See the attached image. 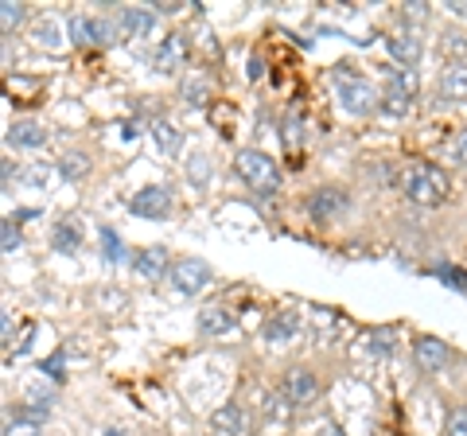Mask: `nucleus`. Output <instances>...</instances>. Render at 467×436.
<instances>
[{
	"label": "nucleus",
	"instance_id": "obj_1",
	"mask_svg": "<svg viewBox=\"0 0 467 436\" xmlns=\"http://www.w3.org/2000/svg\"><path fill=\"white\" fill-rule=\"evenodd\" d=\"M234 168H238V176L250 183L257 195H276V187H281V171H276L273 156L261 149H242L234 156Z\"/></svg>",
	"mask_w": 467,
	"mask_h": 436
},
{
	"label": "nucleus",
	"instance_id": "obj_2",
	"mask_svg": "<svg viewBox=\"0 0 467 436\" xmlns=\"http://www.w3.org/2000/svg\"><path fill=\"white\" fill-rule=\"evenodd\" d=\"M405 195L420 207H441L448 199V176L436 164H413L405 171Z\"/></svg>",
	"mask_w": 467,
	"mask_h": 436
},
{
	"label": "nucleus",
	"instance_id": "obj_3",
	"mask_svg": "<svg viewBox=\"0 0 467 436\" xmlns=\"http://www.w3.org/2000/svg\"><path fill=\"white\" fill-rule=\"evenodd\" d=\"M339 106L347 113H355V118H367V113H374L378 106H382V98H378V90L367 78H355L339 67Z\"/></svg>",
	"mask_w": 467,
	"mask_h": 436
},
{
	"label": "nucleus",
	"instance_id": "obj_4",
	"mask_svg": "<svg viewBox=\"0 0 467 436\" xmlns=\"http://www.w3.org/2000/svg\"><path fill=\"white\" fill-rule=\"evenodd\" d=\"M168 281H171V288L180 296H195V293H202V288L211 285V265L207 261H199V257H180L168 269Z\"/></svg>",
	"mask_w": 467,
	"mask_h": 436
},
{
	"label": "nucleus",
	"instance_id": "obj_5",
	"mask_svg": "<svg viewBox=\"0 0 467 436\" xmlns=\"http://www.w3.org/2000/svg\"><path fill=\"white\" fill-rule=\"evenodd\" d=\"M129 211L160 223V218H168V211H171V192H168V187H156V183L140 187V192L133 195V202H129Z\"/></svg>",
	"mask_w": 467,
	"mask_h": 436
},
{
	"label": "nucleus",
	"instance_id": "obj_6",
	"mask_svg": "<svg viewBox=\"0 0 467 436\" xmlns=\"http://www.w3.org/2000/svg\"><path fill=\"white\" fill-rule=\"evenodd\" d=\"M250 432V417H245L242 405L226 401L223 410L211 413V436H245Z\"/></svg>",
	"mask_w": 467,
	"mask_h": 436
},
{
	"label": "nucleus",
	"instance_id": "obj_7",
	"mask_svg": "<svg viewBox=\"0 0 467 436\" xmlns=\"http://www.w3.org/2000/svg\"><path fill=\"white\" fill-rule=\"evenodd\" d=\"M281 389H285V398H288L292 405H308V401H316V394H319V378H316L312 370H288L285 382H281Z\"/></svg>",
	"mask_w": 467,
	"mask_h": 436
},
{
	"label": "nucleus",
	"instance_id": "obj_8",
	"mask_svg": "<svg viewBox=\"0 0 467 436\" xmlns=\"http://www.w3.org/2000/svg\"><path fill=\"white\" fill-rule=\"evenodd\" d=\"M343 211H347V192H339V187H319V192L308 199V214L316 223H327V218L343 214Z\"/></svg>",
	"mask_w": 467,
	"mask_h": 436
},
{
	"label": "nucleus",
	"instance_id": "obj_9",
	"mask_svg": "<svg viewBox=\"0 0 467 436\" xmlns=\"http://www.w3.org/2000/svg\"><path fill=\"white\" fill-rule=\"evenodd\" d=\"M436 86H441L444 101H467V63H448Z\"/></svg>",
	"mask_w": 467,
	"mask_h": 436
},
{
	"label": "nucleus",
	"instance_id": "obj_10",
	"mask_svg": "<svg viewBox=\"0 0 467 436\" xmlns=\"http://www.w3.org/2000/svg\"><path fill=\"white\" fill-rule=\"evenodd\" d=\"M156 24V8H121L117 12V32L125 36H149Z\"/></svg>",
	"mask_w": 467,
	"mask_h": 436
},
{
	"label": "nucleus",
	"instance_id": "obj_11",
	"mask_svg": "<svg viewBox=\"0 0 467 436\" xmlns=\"http://www.w3.org/2000/svg\"><path fill=\"white\" fill-rule=\"evenodd\" d=\"M413 358H417L420 370H441L444 362H448V347L441 339H432V336H420L413 343Z\"/></svg>",
	"mask_w": 467,
	"mask_h": 436
},
{
	"label": "nucleus",
	"instance_id": "obj_12",
	"mask_svg": "<svg viewBox=\"0 0 467 436\" xmlns=\"http://www.w3.org/2000/svg\"><path fill=\"white\" fill-rule=\"evenodd\" d=\"M183 59H187V43H183V36H168L164 43L156 47V70L160 75H171L175 67H183Z\"/></svg>",
	"mask_w": 467,
	"mask_h": 436
},
{
	"label": "nucleus",
	"instance_id": "obj_13",
	"mask_svg": "<svg viewBox=\"0 0 467 436\" xmlns=\"http://www.w3.org/2000/svg\"><path fill=\"white\" fill-rule=\"evenodd\" d=\"M389 55L398 59L401 67H409L413 70L417 63H420V55H425V43H420V36H389Z\"/></svg>",
	"mask_w": 467,
	"mask_h": 436
},
{
	"label": "nucleus",
	"instance_id": "obj_14",
	"mask_svg": "<svg viewBox=\"0 0 467 436\" xmlns=\"http://www.w3.org/2000/svg\"><path fill=\"white\" fill-rule=\"evenodd\" d=\"M234 324H238V316H234L230 308H223V304L202 308V316H199V331H202V336H226V331H234Z\"/></svg>",
	"mask_w": 467,
	"mask_h": 436
},
{
	"label": "nucleus",
	"instance_id": "obj_15",
	"mask_svg": "<svg viewBox=\"0 0 467 436\" xmlns=\"http://www.w3.org/2000/svg\"><path fill=\"white\" fill-rule=\"evenodd\" d=\"M300 331V316L296 312H276L265 327H261V336H265L269 343H285V339H292Z\"/></svg>",
	"mask_w": 467,
	"mask_h": 436
},
{
	"label": "nucleus",
	"instance_id": "obj_16",
	"mask_svg": "<svg viewBox=\"0 0 467 436\" xmlns=\"http://www.w3.org/2000/svg\"><path fill=\"white\" fill-rule=\"evenodd\" d=\"M152 137H156V149L160 152L175 156V152H180V144H183V129L175 125V121H168V118H156L152 121Z\"/></svg>",
	"mask_w": 467,
	"mask_h": 436
},
{
	"label": "nucleus",
	"instance_id": "obj_17",
	"mask_svg": "<svg viewBox=\"0 0 467 436\" xmlns=\"http://www.w3.org/2000/svg\"><path fill=\"white\" fill-rule=\"evenodd\" d=\"M43 140H47V129L36 121H16L8 129V144H16V149H39Z\"/></svg>",
	"mask_w": 467,
	"mask_h": 436
},
{
	"label": "nucleus",
	"instance_id": "obj_18",
	"mask_svg": "<svg viewBox=\"0 0 467 436\" xmlns=\"http://www.w3.org/2000/svg\"><path fill=\"white\" fill-rule=\"evenodd\" d=\"M133 269L140 273V277H164V269H168V254L160 250V245H149V250H140L133 257Z\"/></svg>",
	"mask_w": 467,
	"mask_h": 436
},
{
	"label": "nucleus",
	"instance_id": "obj_19",
	"mask_svg": "<svg viewBox=\"0 0 467 436\" xmlns=\"http://www.w3.org/2000/svg\"><path fill=\"white\" fill-rule=\"evenodd\" d=\"M51 242H55V250H58V254H78V245H82V226L75 223V218H67V223H58V226H55Z\"/></svg>",
	"mask_w": 467,
	"mask_h": 436
},
{
	"label": "nucleus",
	"instance_id": "obj_20",
	"mask_svg": "<svg viewBox=\"0 0 467 436\" xmlns=\"http://www.w3.org/2000/svg\"><path fill=\"white\" fill-rule=\"evenodd\" d=\"M386 113V118H405L409 109H413V98H405L401 90H393V86H386V94H382V106H378Z\"/></svg>",
	"mask_w": 467,
	"mask_h": 436
},
{
	"label": "nucleus",
	"instance_id": "obj_21",
	"mask_svg": "<svg viewBox=\"0 0 467 436\" xmlns=\"http://www.w3.org/2000/svg\"><path fill=\"white\" fill-rule=\"evenodd\" d=\"M261 410H265L269 420H285L288 410H292V401L285 398V389H265V398H261Z\"/></svg>",
	"mask_w": 467,
	"mask_h": 436
},
{
	"label": "nucleus",
	"instance_id": "obj_22",
	"mask_svg": "<svg viewBox=\"0 0 467 436\" xmlns=\"http://www.w3.org/2000/svg\"><path fill=\"white\" fill-rule=\"evenodd\" d=\"M386 86H393V90H401L405 98H417V90H420V78H417V70H409V67H398L389 75V82Z\"/></svg>",
	"mask_w": 467,
	"mask_h": 436
},
{
	"label": "nucleus",
	"instance_id": "obj_23",
	"mask_svg": "<svg viewBox=\"0 0 467 436\" xmlns=\"http://www.w3.org/2000/svg\"><path fill=\"white\" fill-rule=\"evenodd\" d=\"M58 171H63V180H86L90 176V160H86L82 152H70V156H63Z\"/></svg>",
	"mask_w": 467,
	"mask_h": 436
},
{
	"label": "nucleus",
	"instance_id": "obj_24",
	"mask_svg": "<svg viewBox=\"0 0 467 436\" xmlns=\"http://www.w3.org/2000/svg\"><path fill=\"white\" fill-rule=\"evenodd\" d=\"M70 39H75L78 47H86V43H98V24L90 16H75V20H70Z\"/></svg>",
	"mask_w": 467,
	"mask_h": 436
},
{
	"label": "nucleus",
	"instance_id": "obj_25",
	"mask_svg": "<svg viewBox=\"0 0 467 436\" xmlns=\"http://www.w3.org/2000/svg\"><path fill=\"white\" fill-rule=\"evenodd\" d=\"M187 180H192L195 187H202L211 180V156L207 152H195L192 160H187Z\"/></svg>",
	"mask_w": 467,
	"mask_h": 436
},
{
	"label": "nucleus",
	"instance_id": "obj_26",
	"mask_svg": "<svg viewBox=\"0 0 467 436\" xmlns=\"http://www.w3.org/2000/svg\"><path fill=\"white\" fill-rule=\"evenodd\" d=\"M180 94L192 101V106H207V98H211V86H207V78H187L183 86H180Z\"/></svg>",
	"mask_w": 467,
	"mask_h": 436
},
{
	"label": "nucleus",
	"instance_id": "obj_27",
	"mask_svg": "<svg viewBox=\"0 0 467 436\" xmlns=\"http://www.w3.org/2000/svg\"><path fill=\"white\" fill-rule=\"evenodd\" d=\"M0 245H5V254H16V245H20L16 218H5V223H0Z\"/></svg>",
	"mask_w": 467,
	"mask_h": 436
},
{
	"label": "nucleus",
	"instance_id": "obj_28",
	"mask_svg": "<svg viewBox=\"0 0 467 436\" xmlns=\"http://www.w3.org/2000/svg\"><path fill=\"white\" fill-rule=\"evenodd\" d=\"M444 436H467V405L448 413V425H444Z\"/></svg>",
	"mask_w": 467,
	"mask_h": 436
},
{
	"label": "nucleus",
	"instance_id": "obj_29",
	"mask_svg": "<svg viewBox=\"0 0 467 436\" xmlns=\"http://www.w3.org/2000/svg\"><path fill=\"white\" fill-rule=\"evenodd\" d=\"M432 277L448 281L451 288H467V273H463V269H451V265H432Z\"/></svg>",
	"mask_w": 467,
	"mask_h": 436
},
{
	"label": "nucleus",
	"instance_id": "obj_30",
	"mask_svg": "<svg viewBox=\"0 0 467 436\" xmlns=\"http://www.w3.org/2000/svg\"><path fill=\"white\" fill-rule=\"evenodd\" d=\"M20 20H24V8H20V5H12V0H8V5H0V27H5V36H8Z\"/></svg>",
	"mask_w": 467,
	"mask_h": 436
},
{
	"label": "nucleus",
	"instance_id": "obj_31",
	"mask_svg": "<svg viewBox=\"0 0 467 436\" xmlns=\"http://www.w3.org/2000/svg\"><path fill=\"white\" fill-rule=\"evenodd\" d=\"M36 43H43V47H58V24L55 20L36 24Z\"/></svg>",
	"mask_w": 467,
	"mask_h": 436
},
{
	"label": "nucleus",
	"instance_id": "obj_32",
	"mask_svg": "<svg viewBox=\"0 0 467 436\" xmlns=\"http://www.w3.org/2000/svg\"><path fill=\"white\" fill-rule=\"evenodd\" d=\"M370 351H374L378 358L393 355V331H374V336H370Z\"/></svg>",
	"mask_w": 467,
	"mask_h": 436
},
{
	"label": "nucleus",
	"instance_id": "obj_33",
	"mask_svg": "<svg viewBox=\"0 0 467 436\" xmlns=\"http://www.w3.org/2000/svg\"><path fill=\"white\" fill-rule=\"evenodd\" d=\"M101 250H106V261H121V238H117L109 226L101 230Z\"/></svg>",
	"mask_w": 467,
	"mask_h": 436
},
{
	"label": "nucleus",
	"instance_id": "obj_34",
	"mask_svg": "<svg viewBox=\"0 0 467 436\" xmlns=\"http://www.w3.org/2000/svg\"><path fill=\"white\" fill-rule=\"evenodd\" d=\"M425 20H429V5H417L413 0V5L401 8V24H425Z\"/></svg>",
	"mask_w": 467,
	"mask_h": 436
},
{
	"label": "nucleus",
	"instance_id": "obj_35",
	"mask_svg": "<svg viewBox=\"0 0 467 436\" xmlns=\"http://www.w3.org/2000/svg\"><path fill=\"white\" fill-rule=\"evenodd\" d=\"M444 51L456 55L451 63H463V59H467V39H463V36H444Z\"/></svg>",
	"mask_w": 467,
	"mask_h": 436
},
{
	"label": "nucleus",
	"instance_id": "obj_36",
	"mask_svg": "<svg viewBox=\"0 0 467 436\" xmlns=\"http://www.w3.org/2000/svg\"><path fill=\"white\" fill-rule=\"evenodd\" d=\"M5 436H39V425H32V420H12Z\"/></svg>",
	"mask_w": 467,
	"mask_h": 436
},
{
	"label": "nucleus",
	"instance_id": "obj_37",
	"mask_svg": "<svg viewBox=\"0 0 467 436\" xmlns=\"http://www.w3.org/2000/svg\"><path fill=\"white\" fill-rule=\"evenodd\" d=\"M24 180H27V183H36V187H43V183L51 180V171H47V168H32V171H24Z\"/></svg>",
	"mask_w": 467,
	"mask_h": 436
},
{
	"label": "nucleus",
	"instance_id": "obj_38",
	"mask_svg": "<svg viewBox=\"0 0 467 436\" xmlns=\"http://www.w3.org/2000/svg\"><path fill=\"white\" fill-rule=\"evenodd\" d=\"M456 160H460V164H467V129L456 137Z\"/></svg>",
	"mask_w": 467,
	"mask_h": 436
},
{
	"label": "nucleus",
	"instance_id": "obj_39",
	"mask_svg": "<svg viewBox=\"0 0 467 436\" xmlns=\"http://www.w3.org/2000/svg\"><path fill=\"white\" fill-rule=\"evenodd\" d=\"M448 12H451V16H460V20H467V0H451Z\"/></svg>",
	"mask_w": 467,
	"mask_h": 436
},
{
	"label": "nucleus",
	"instance_id": "obj_40",
	"mask_svg": "<svg viewBox=\"0 0 467 436\" xmlns=\"http://www.w3.org/2000/svg\"><path fill=\"white\" fill-rule=\"evenodd\" d=\"M285 140H288V144H296V140H300V121H292V118H288V133H285Z\"/></svg>",
	"mask_w": 467,
	"mask_h": 436
},
{
	"label": "nucleus",
	"instance_id": "obj_41",
	"mask_svg": "<svg viewBox=\"0 0 467 436\" xmlns=\"http://www.w3.org/2000/svg\"><path fill=\"white\" fill-rule=\"evenodd\" d=\"M0 331H5V343H8L12 339V316L8 312H5V319H0Z\"/></svg>",
	"mask_w": 467,
	"mask_h": 436
},
{
	"label": "nucleus",
	"instance_id": "obj_42",
	"mask_svg": "<svg viewBox=\"0 0 467 436\" xmlns=\"http://www.w3.org/2000/svg\"><path fill=\"white\" fill-rule=\"evenodd\" d=\"M316 436H343V429H335V425H324V429H319Z\"/></svg>",
	"mask_w": 467,
	"mask_h": 436
},
{
	"label": "nucleus",
	"instance_id": "obj_43",
	"mask_svg": "<svg viewBox=\"0 0 467 436\" xmlns=\"http://www.w3.org/2000/svg\"><path fill=\"white\" fill-rule=\"evenodd\" d=\"M106 436H125V432H121V429H109V432H106Z\"/></svg>",
	"mask_w": 467,
	"mask_h": 436
}]
</instances>
